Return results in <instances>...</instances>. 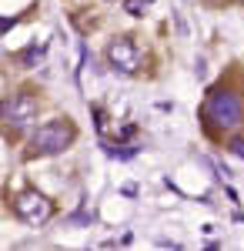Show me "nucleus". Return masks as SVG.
Here are the masks:
<instances>
[{"mask_svg": "<svg viewBox=\"0 0 244 251\" xmlns=\"http://www.w3.org/2000/svg\"><path fill=\"white\" fill-rule=\"evenodd\" d=\"M150 3H154V0H124V10H127L131 17H141V14L147 10Z\"/></svg>", "mask_w": 244, "mask_h": 251, "instance_id": "423d86ee", "label": "nucleus"}, {"mask_svg": "<svg viewBox=\"0 0 244 251\" xmlns=\"http://www.w3.org/2000/svg\"><path fill=\"white\" fill-rule=\"evenodd\" d=\"M107 64H111L114 71H121V74H137L141 50H137L134 37H114L107 44Z\"/></svg>", "mask_w": 244, "mask_h": 251, "instance_id": "20e7f679", "label": "nucleus"}, {"mask_svg": "<svg viewBox=\"0 0 244 251\" xmlns=\"http://www.w3.org/2000/svg\"><path fill=\"white\" fill-rule=\"evenodd\" d=\"M34 117H37V97L34 94L20 91V94L7 97V104H3V121H7V124L27 127V124H34Z\"/></svg>", "mask_w": 244, "mask_h": 251, "instance_id": "39448f33", "label": "nucleus"}, {"mask_svg": "<svg viewBox=\"0 0 244 251\" xmlns=\"http://www.w3.org/2000/svg\"><path fill=\"white\" fill-rule=\"evenodd\" d=\"M231 151L238 157H244V137H234V141H231Z\"/></svg>", "mask_w": 244, "mask_h": 251, "instance_id": "6e6552de", "label": "nucleus"}, {"mask_svg": "<svg viewBox=\"0 0 244 251\" xmlns=\"http://www.w3.org/2000/svg\"><path fill=\"white\" fill-rule=\"evenodd\" d=\"M14 211H17V218L24 221V225L40 228V225H47V221H50L54 208H50V201H47L40 191H24L17 201H14Z\"/></svg>", "mask_w": 244, "mask_h": 251, "instance_id": "7ed1b4c3", "label": "nucleus"}, {"mask_svg": "<svg viewBox=\"0 0 244 251\" xmlns=\"http://www.w3.org/2000/svg\"><path fill=\"white\" fill-rule=\"evenodd\" d=\"M10 27H14V20H3V17H0V30H10Z\"/></svg>", "mask_w": 244, "mask_h": 251, "instance_id": "1a4fd4ad", "label": "nucleus"}, {"mask_svg": "<svg viewBox=\"0 0 244 251\" xmlns=\"http://www.w3.org/2000/svg\"><path fill=\"white\" fill-rule=\"evenodd\" d=\"M244 117V104L241 97L234 94V91H227V87H214L204 100V121L214 127V131H231V127H238Z\"/></svg>", "mask_w": 244, "mask_h": 251, "instance_id": "f257e3e1", "label": "nucleus"}, {"mask_svg": "<svg viewBox=\"0 0 244 251\" xmlns=\"http://www.w3.org/2000/svg\"><path fill=\"white\" fill-rule=\"evenodd\" d=\"M74 124L67 121V117H57V121H47V124H40L34 137H30V154H60V151H67L71 144H74Z\"/></svg>", "mask_w": 244, "mask_h": 251, "instance_id": "f03ea898", "label": "nucleus"}, {"mask_svg": "<svg viewBox=\"0 0 244 251\" xmlns=\"http://www.w3.org/2000/svg\"><path fill=\"white\" fill-rule=\"evenodd\" d=\"M20 57H24V64H34V60L44 57V47H27V50H24Z\"/></svg>", "mask_w": 244, "mask_h": 251, "instance_id": "0eeeda50", "label": "nucleus"}]
</instances>
